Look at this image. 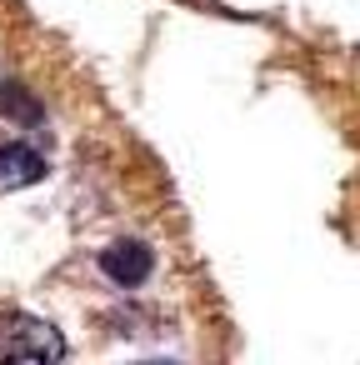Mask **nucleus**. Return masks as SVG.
<instances>
[{
    "label": "nucleus",
    "instance_id": "3",
    "mask_svg": "<svg viewBox=\"0 0 360 365\" xmlns=\"http://www.w3.org/2000/svg\"><path fill=\"white\" fill-rule=\"evenodd\" d=\"M46 180V155L11 140V145H0V185H36Z\"/></svg>",
    "mask_w": 360,
    "mask_h": 365
},
{
    "label": "nucleus",
    "instance_id": "4",
    "mask_svg": "<svg viewBox=\"0 0 360 365\" xmlns=\"http://www.w3.org/2000/svg\"><path fill=\"white\" fill-rule=\"evenodd\" d=\"M0 115L6 120H16V125H26V130H36L41 120H46V106L26 91V86H16V81H6L0 86Z\"/></svg>",
    "mask_w": 360,
    "mask_h": 365
},
{
    "label": "nucleus",
    "instance_id": "2",
    "mask_svg": "<svg viewBox=\"0 0 360 365\" xmlns=\"http://www.w3.org/2000/svg\"><path fill=\"white\" fill-rule=\"evenodd\" d=\"M150 265H155V255H150V245H140V240H115V245L101 250V270H106L120 290H135V285L150 275Z\"/></svg>",
    "mask_w": 360,
    "mask_h": 365
},
{
    "label": "nucleus",
    "instance_id": "1",
    "mask_svg": "<svg viewBox=\"0 0 360 365\" xmlns=\"http://www.w3.org/2000/svg\"><path fill=\"white\" fill-rule=\"evenodd\" d=\"M61 355L66 340L56 325L21 310H0V365H56Z\"/></svg>",
    "mask_w": 360,
    "mask_h": 365
},
{
    "label": "nucleus",
    "instance_id": "5",
    "mask_svg": "<svg viewBox=\"0 0 360 365\" xmlns=\"http://www.w3.org/2000/svg\"><path fill=\"white\" fill-rule=\"evenodd\" d=\"M140 365H175V360H140Z\"/></svg>",
    "mask_w": 360,
    "mask_h": 365
}]
</instances>
